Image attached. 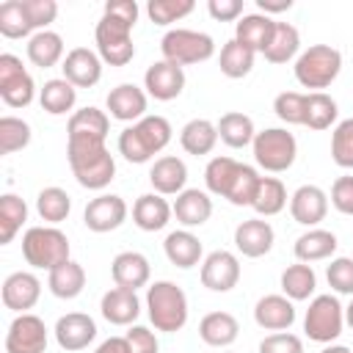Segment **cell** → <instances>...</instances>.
<instances>
[{"label":"cell","mask_w":353,"mask_h":353,"mask_svg":"<svg viewBox=\"0 0 353 353\" xmlns=\"http://www.w3.org/2000/svg\"><path fill=\"white\" fill-rule=\"evenodd\" d=\"M36 212H39V218H41L44 223L55 226V223H61V221L69 218V212H72V199H69V193H66L63 188L50 185V188H44V190H39V196H36Z\"/></svg>","instance_id":"f35d334b"},{"label":"cell","mask_w":353,"mask_h":353,"mask_svg":"<svg viewBox=\"0 0 353 353\" xmlns=\"http://www.w3.org/2000/svg\"><path fill=\"white\" fill-rule=\"evenodd\" d=\"M39 298H41V281L36 273L17 270V273L6 276V281H3V306L6 309L25 314L39 303Z\"/></svg>","instance_id":"9a60e30c"},{"label":"cell","mask_w":353,"mask_h":353,"mask_svg":"<svg viewBox=\"0 0 353 353\" xmlns=\"http://www.w3.org/2000/svg\"><path fill=\"white\" fill-rule=\"evenodd\" d=\"M298 50H301V33H298V28L290 25V22H276L273 39H270V44H268V50L262 55L270 63H287V61H292L298 55Z\"/></svg>","instance_id":"74e56055"},{"label":"cell","mask_w":353,"mask_h":353,"mask_svg":"<svg viewBox=\"0 0 353 353\" xmlns=\"http://www.w3.org/2000/svg\"><path fill=\"white\" fill-rule=\"evenodd\" d=\"M317 290V276L312 270V265L306 262H295L281 273V295H287L292 303L295 301H309Z\"/></svg>","instance_id":"8d00e7d4"},{"label":"cell","mask_w":353,"mask_h":353,"mask_svg":"<svg viewBox=\"0 0 353 353\" xmlns=\"http://www.w3.org/2000/svg\"><path fill=\"white\" fill-rule=\"evenodd\" d=\"M196 8L193 0H149L146 3V14L154 25H171V22H179L182 17H188L190 11Z\"/></svg>","instance_id":"c3c4849f"},{"label":"cell","mask_w":353,"mask_h":353,"mask_svg":"<svg viewBox=\"0 0 353 353\" xmlns=\"http://www.w3.org/2000/svg\"><path fill=\"white\" fill-rule=\"evenodd\" d=\"M345 328V306L339 303L336 295L325 292V295H314L309 301L306 317H303V331L312 342L328 345L334 339H339Z\"/></svg>","instance_id":"ba28073f"},{"label":"cell","mask_w":353,"mask_h":353,"mask_svg":"<svg viewBox=\"0 0 353 353\" xmlns=\"http://www.w3.org/2000/svg\"><path fill=\"white\" fill-rule=\"evenodd\" d=\"M226 353H232V350H226Z\"/></svg>","instance_id":"e7e4bbea"},{"label":"cell","mask_w":353,"mask_h":353,"mask_svg":"<svg viewBox=\"0 0 353 353\" xmlns=\"http://www.w3.org/2000/svg\"><path fill=\"white\" fill-rule=\"evenodd\" d=\"M342 72V52L331 44H312L295 58V80L303 88L323 91Z\"/></svg>","instance_id":"5b68a950"},{"label":"cell","mask_w":353,"mask_h":353,"mask_svg":"<svg viewBox=\"0 0 353 353\" xmlns=\"http://www.w3.org/2000/svg\"><path fill=\"white\" fill-rule=\"evenodd\" d=\"M273 110L284 124H306V94L281 91L273 99Z\"/></svg>","instance_id":"681fc988"},{"label":"cell","mask_w":353,"mask_h":353,"mask_svg":"<svg viewBox=\"0 0 353 353\" xmlns=\"http://www.w3.org/2000/svg\"><path fill=\"white\" fill-rule=\"evenodd\" d=\"M237 168H240V163L234 157H226V154L212 157L207 163V168H204V185H207V190L215 193V196H226V190H229Z\"/></svg>","instance_id":"f6af8a7d"},{"label":"cell","mask_w":353,"mask_h":353,"mask_svg":"<svg viewBox=\"0 0 353 353\" xmlns=\"http://www.w3.org/2000/svg\"><path fill=\"white\" fill-rule=\"evenodd\" d=\"M97 339V323L83 314V312H69L63 317H58L55 323V342L74 353V350H85L91 342Z\"/></svg>","instance_id":"d6986e66"},{"label":"cell","mask_w":353,"mask_h":353,"mask_svg":"<svg viewBox=\"0 0 353 353\" xmlns=\"http://www.w3.org/2000/svg\"><path fill=\"white\" fill-rule=\"evenodd\" d=\"M146 312L157 331L174 334L188 323V295L174 281H154L146 287Z\"/></svg>","instance_id":"3957f363"},{"label":"cell","mask_w":353,"mask_h":353,"mask_svg":"<svg viewBox=\"0 0 353 353\" xmlns=\"http://www.w3.org/2000/svg\"><path fill=\"white\" fill-rule=\"evenodd\" d=\"M105 14H110V17H116V19H121V22H127V25L135 28L141 8H138L135 0H108L105 3Z\"/></svg>","instance_id":"680465c9"},{"label":"cell","mask_w":353,"mask_h":353,"mask_svg":"<svg viewBox=\"0 0 353 353\" xmlns=\"http://www.w3.org/2000/svg\"><path fill=\"white\" fill-rule=\"evenodd\" d=\"M66 157L74 179L88 190H102L116 176V160L105 141H66Z\"/></svg>","instance_id":"6da1fadb"},{"label":"cell","mask_w":353,"mask_h":353,"mask_svg":"<svg viewBox=\"0 0 353 353\" xmlns=\"http://www.w3.org/2000/svg\"><path fill=\"white\" fill-rule=\"evenodd\" d=\"M28 58L39 69H50L55 63H63V39L55 30H39L28 39Z\"/></svg>","instance_id":"1f68e13d"},{"label":"cell","mask_w":353,"mask_h":353,"mask_svg":"<svg viewBox=\"0 0 353 353\" xmlns=\"http://www.w3.org/2000/svg\"><path fill=\"white\" fill-rule=\"evenodd\" d=\"M146 102H149V94L143 88H138L135 83H121V85L110 88V94L105 99L110 119L132 121V124L146 116Z\"/></svg>","instance_id":"e0dca14e"},{"label":"cell","mask_w":353,"mask_h":353,"mask_svg":"<svg viewBox=\"0 0 353 353\" xmlns=\"http://www.w3.org/2000/svg\"><path fill=\"white\" fill-rule=\"evenodd\" d=\"M273 240H276L273 226L268 221H262V218H248V221L237 223V229H234V245L248 259L265 256L273 248Z\"/></svg>","instance_id":"44dd1931"},{"label":"cell","mask_w":353,"mask_h":353,"mask_svg":"<svg viewBox=\"0 0 353 353\" xmlns=\"http://www.w3.org/2000/svg\"><path fill=\"white\" fill-rule=\"evenodd\" d=\"M143 88L157 102H171L185 88V69L171 61H154L143 74Z\"/></svg>","instance_id":"5bb4252c"},{"label":"cell","mask_w":353,"mask_h":353,"mask_svg":"<svg viewBox=\"0 0 353 353\" xmlns=\"http://www.w3.org/2000/svg\"><path fill=\"white\" fill-rule=\"evenodd\" d=\"M163 251H165L168 262H171L174 268H182V270L196 268L199 262H204V259H201V256H204L201 240H199L190 229H176V232H171V234L165 237V243H163Z\"/></svg>","instance_id":"83f0119b"},{"label":"cell","mask_w":353,"mask_h":353,"mask_svg":"<svg viewBox=\"0 0 353 353\" xmlns=\"http://www.w3.org/2000/svg\"><path fill=\"white\" fill-rule=\"evenodd\" d=\"M47 350V325L39 314H17L6 331V353H44Z\"/></svg>","instance_id":"8fae6325"},{"label":"cell","mask_w":353,"mask_h":353,"mask_svg":"<svg viewBox=\"0 0 353 353\" xmlns=\"http://www.w3.org/2000/svg\"><path fill=\"white\" fill-rule=\"evenodd\" d=\"M336 245H339V240H336V234L334 232H328V229H309V232H303L298 240H295V245H292V251H295V256H298V262H320V259H328V256H334V251H336Z\"/></svg>","instance_id":"4dcf8cb0"},{"label":"cell","mask_w":353,"mask_h":353,"mask_svg":"<svg viewBox=\"0 0 353 353\" xmlns=\"http://www.w3.org/2000/svg\"><path fill=\"white\" fill-rule=\"evenodd\" d=\"M22 8H25V17H28V22L36 33L47 30V25L55 22V17H58V3L55 0H22Z\"/></svg>","instance_id":"f5cc1de1"},{"label":"cell","mask_w":353,"mask_h":353,"mask_svg":"<svg viewBox=\"0 0 353 353\" xmlns=\"http://www.w3.org/2000/svg\"><path fill=\"white\" fill-rule=\"evenodd\" d=\"M240 281V259L232 251H210L201 262V284L212 292H229Z\"/></svg>","instance_id":"4fadbf2b"},{"label":"cell","mask_w":353,"mask_h":353,"mask_svg":"<svg viewBox=\"0 0 353 353\" xmlns=\"http://www.w3.org/2000/svg\"><path fill=\"white\" fill-rule=\"evenodd\" d=\"M127 201L116 193H99L97 199H91L85 204V212H83V223L97 232V234H105V232H113L119 229L124 221H127Z\"/></svg>","instance_id":"7c38bea8"},{"label":"cell","mask_w":353,"mask_h":353,"mask_svg":"<svg viewBox=\"0 0 353 353\" xmlns=\"http://www.w3.org/2000/svg\"><path fill=\"white\" fill-rule=\"evenodd\" d=\"M160 52H163V61L188 66V63L210 61L215 55V41L210 33L190 30V28H174L160 39Z\"/></svg>","instance_id":"52a82bcc"},{"label":"cell","mask_w":353,"mask_h":353,"mask_svg":"<svg viewBox=\"0 0 353 353\" xmlns=\"http://www.w3.org/2000/svg\"><path fill=\"white\" fill-rule=\"evenodd\" d=\"M259 353H303V342L290 331H276L259 342Z\"/></svg>","instance_id":"db71d44e"},{"label":"cell","mask_w":353,"mask_h":353,"mask_svg":"<svg viewBox=\"0 0 353 353\" xmlns=\"http://www.w3.org/2000/svg\"><path fill=\"white\" fill-rule=\"evenodd\" d=\"M207 11L215 22H234L243 14V0H210Z\"/></svg>","instance_id":"6f0895ef"},{"label":"cell","mask_w":353,"mask_h":353,"mask_svg":"<svg viewBox=\"0 0 353 353\" xmlns=\"http://www.w3.org/2000/svg\"><path fill=\"white\" fill-rule=\"evenodd\" d=\"M149 182L160 196H179L188 182V165L176 154H163L149 168Z\"/></svg>","instance_id":"ffe728a7"},{"label":"cell","mask_w":353,"mask_h":353,"mask_svg":"<svg viewBox=\"0 0 353 353\" xmlns=\"http://www.w3.org/2000/svg\"><path fill=\"white\" fill-rule=\"evenodd\" d=\"M94 353H130V345H127L124 336H110V339H105Z\"/></svg>","instance_id":"94428289"},{"label":"cell","mask_w":353,"mask_h":353,"mask_svg":"<svg viewBox=\"0 0 353 353\" xmlns=\"http://www.w3.org/2000/svg\"><path fill=\"white\" fill-rule=\"evenodd\" d=\"M61 69H63V77L74 88H91L102 77V58H99V52H94L88 47H74L66 52Z\"/></svg>","instance_id":"2e32d148"},{"label":"cell","mask_w":353,"mask_h":353,"mask_svg":"<svg viewBox=\"0 0 353 353\" xmlns=\"http://www.w3.org/2000/svg\"><path fill=\"white\" fill-rule=\"evenodd\" d=\"M39 102H41V108H44L50 116H63V113H69V110L74 108V102H77V88H74L66 77H52V80H47V83L41 85Z\"/></svg>","instance_id":"d590c367"},{"label":"cell","mask_w":353,"mask_h":353,"mask_svg":"<svg viewBox=\"0 0 353 353\" xmlns=\"http://www.w3.org/2000/svg\"><path fill=\"white\" fill-rule=\"evenodd\" d=\"M339 116L336 99L325 91H309L306 94V124L309 130H328Z\"/></svg>","instance_id":"7bdbcfd3"},{"label":"cell","mask_w":353,"mask_h":353,"mask_svg":"<svg viewBox=\"0 0 353 353\" xmlns=\"http://www.w3.org/2000/svg\"><path fill=\"white\" fill-rule=\"evenodd\" d=\"M25 221H28V204H25V199H19L17 193L0 196V245L11 243L17 237V232L22 229Z\"/></svg>","instance_id":"b9f144b4"},{"label":"cell","mask_w":353,"mask_h":353,"mask_svg":"<svg viewBox=\"0 0 353 353\" xmlns=\"http://www.w3.org/2000/svg\"><path fill=\"white\" fill-rule=\"evenodd\" d=\"M328 212V193L317 185H301L290 196V215L295 223L314 229Z\"/></svg>","instance_id":"ac0fdd59"},{"label":"cell","mask_w":353,"mask_h":353,"mask_svg":"<svg viewBox=\"0 0 353 353\" xmlns=\"http://www.w3.org/2000/svg\"><path fill=\"white\" fill-rule=\"evenodd\" d=\"M331 160L339 168H353V119H345L331 132Z\"/></svg>","instance_id":"f907efd6"},{"label":"cell","mask_w":353,"mask_h":353,"mask_svg":"<svg viewBox=\"0 0 353 353\" xmlns=\"http://www.w3.org/2000/svg\"><path fill=\"white\" fill-rule=\"evenodd\" d=\"M171 121L165 116H143L141 121L130 124L119 135V154H124L127 163H149L154 154H160L171 141Z\"/></svg>","instance_id":"7a4b0ae2"},{"label":"cell","mask_w":353,"mask_h":353,"mask_svg":"<svg viewBox=\"0 0 353 353\" xmlns=\"http://www.w3.org/2000/svg\"><path fill=\"white\" fill-rule=\"evenodd\" d=\"M256 8H259V14L270 17V14L290 11V8H292V0H256Z\"/></svg>","instance_id":"91938a15"},{"label":"cell","mask_w":353,"mask_h":353,"mask_svg":"<svg viewBox=\"0 0 353 353\" xmlns=\"http://www.w3.org/2000/svg\"><path fill=\"white\" fill-rule=\"evenodd\" d=\"M215 127H218V138H221L229 149H243V146L254 143V135H256L251 116H245V113H240V110L223 113Z\"/></svg>","instance_id":"e575fe53"},{"label":"cell","mask_w":353,"mask_h":353,"mask_svg":"<svg viewBox=\"0 0 353 353\" xmlns=\"http://www.w3.org/2000/svg\"><path fill=\"white\" fill-rule=\"evenodd\" d=\"M0 97L8 108H28L36 97V83L30 72L11 52L0 55Z\"/></svg>","instance_id":"30bf717a"},{"label":"cell","mask_w":353,"mask_h":353,"mask_svg":"<svg viewBox=\"0 0 353 353\" xmlns=\"http://www.w3.org/2000/svg\"><path fill=\"white\" fill-rule=\"evenodd\" d=\"M345 323H347V325L353 328V301H350V303L345 306Z\"/></svg>","instance_id":"be15d7a7"},{"label":"cell","mask_w":353,"mask_h":353,"mask_svg":"<svg viewBox=\"0 0 353 353\" xmlns=\"http://www.w3.org/2000/svg\"><path fill=\"white\" fill-rule=\"evenodd\" d=\"M240 334V323L229 312H210L199 323V336L210 347H229Z\"/></svg>","instance_id":"f1b7e54d"},{"label":"cell","mask_w":353,"mask_h":353,"mask_svg":"<svg viewBox=\"0 0 353 353\" xmlns=\"http://www.w3.org/2000/svg\"><path fill=\"white\" fill-rule=\"evenodd\" d=\"M174 215V207L160 193H143L132 204V221L141 232H160L168 226Z\"/></svg>","instance_id":"484cf974"},{"label":"cell","mask_w":353,"mask_h":353,"mask_svg":"<svg viewBox=\"0 0 353 353\" xmlns=\"http://www.w3.org/2000/svg\"><path fill=\"white\" fill-rule=\"evenodd\" d=\"M30 143V124L19 116H3L0 119V152L14 154Z\"/></svg>","instance_id":"bcb514c9"},{"label":"cell","mask_w":353,"mask_h":353,"mask_svg":"<svg viewBox=\"0 0 353 353\" xmlns=\"http://www.w3.org/2000/svg\"><path fill=\"white\" fill-rule=\"evenodd\" d=\"M47 287H50V292L55 298H63V301L77 298L83 292V287H85V270H83V265L74 262V259L58 265L55 270H50Z\"/></svg>","instance_id":"836d02e7"},{"label":"cell","mask_w":353,"mask_h":353,"mask_svg":"<svg viewBox=\"0 0 353 353\" xmlns=\"http://www.w3.org/2000/svg\"><path fill=\"white\" fill-rule=\"evenodd\" d=\"M331 204L342 215H353V176H336L331 185Z\"/></svg>","instance_id":"9f6ffc18"},{"label":"cell","mask_w":353,"mask_h":353,"mask_svg":"<svg viewBox=\"0 0 353 353\" xmlns=\"http://www.w3.org/2000/svg\"><path fill=\"white\" fill-rule=\"evenodd\" d=\"M99 312L110 325H132L141 314V301L135 295V290H124V287H113L102 295L99 301Z\"/></svg>","instance_id":"cb8c5ba5"},{"label":"cell","mask_w":353,"mask_h":353,"mask_svg":"<svg viewBox=\"0 0 353 353\" xmlns=\"http://www.w3.org/2000/svg\"><path fill=\"white\" fill-rule=\"evenodd\" d=\"M254 320L265 331H287L295 323V303L287 295H262L254 306Z\"/></svg>","instance_id":"d4e9b609"},{"label":"cell","mask_w":353,"mask_h":353,"mask_svg":"<svg viewBox=\"0 0 353 353\" xmlns=\"http://www.w3.org/2000/svg\"><path fill=\"white\" fill-rule=\"evenodd\" d=\"M259 179L262 176H259V171L254 165L240 163V168H237V174H234V179H232V185H229L223 199H229L234 207H251L254 196H256V188H259Z\"/></svg>","instance_id":"ee69618b"},{"label":"cell","mask_w":353,"mask_h":353,"mask_svg":"<svg viewBox=\"0 0 353 353\" xmlns=\"http://www.w3.org/2000/svg\"><path fill=\"white\" fill-rule=\"evenodd\" d=\"M320 353H353V350L345 347V345H328V347H323Z\"/></svg>","instance_id":"6125c7cd"},{"label":"cell","mask_w":353,"mask_h":353,"mask_svg":"<svg viewBox=\"0 0 353 353\" xmlns=\"http://www.w3.org/2000/svg\"><path fill=\"white\" fill-rule=\"evenodd\" d=\"M124 339L130 345V353H157L160 350V342H157L154 331H149L146 325H130Z\"/></svg>","instance_id":"11a10c76"},{"label":"cell","mask_w":353,"mask_h":353,"mask_svg":"<svg viewBox=\"0 0 353 353\" xmlns=\"http://www.w3.org/2000/svg\"><path fill=\"white\" fill-rule=\"evenodd\" d=\"M22 256L36 270H55L69 262V237L58 226H30L22 234Z\"/></svg>","instance_id":"277c9868"},{"label":"cell","mask_w":353,"mask_h":353,"mask_svg":"<svg viewBox=\"0 0 353 353\" xmlns=\"http://www.w3.org/2000/svg\"><path fill=\"white\" fill-rule=\"evenodd\" d=\"M94 39H97L99 58L105 63H110V66H127L135 58L132 25H127V22L110 17V14H102V19L97 22Z\"/></svg>","instance_id":"9c48e42d"},{"label":"cell","mask_w":353,"mask_h":353,"mask_svg":"<svg viewBox=\"0 0 353 353\" xmlns=\"http://www.w3.org/2000/svg\"><path fill=\"white\" fill-rule=\"evenodd\" d=\"M171 207H174L176 221H179L185 229L201 226V223H207L210 215H212V199H210V193H204V190H199V188H185V190L176 196V201H174Z\"/></svg>","instance_id":"4316f807"},{"label":"cell","mask_w":353,"mask_h":353,"mask_svg":"<svg viewBox=\"0 0 353 353\" xmlns=\"http://www.w3.org/2000/svg\"><path fill=\"white\" fill-rule=\"evenodd\" d=\"M273 30H276V22L265 14H243V19L234 25V39L240 44H245L248 50L254 52H265L270 39H273Z\"/></svg>","instance_id":"f546056e"},{"label":"cell","mask_w":353,"mask_h":353,"mask_svg":"<svg viewBox=\"0 0 353 353\" xmlns=\"http://www.w3.org/2000/svg\"><path fill=\"white\" fill-rule=\"evenodd\" d=\"M254 50H248L245 44H240L237 39H229L223 47H221V58H218V66L226 77L232 80H240L245 77L251 69H254Z\"/></svg>","instance_id":"ab89813d"},{"label":"cell","mask_w":353,"mask_h":353,"mask_svg":"<svg viewBox=\"0 0 353 353\" xmlns=\"http://www.w3.org/2000/svg\"><path fill=\"white\" fill-rule=\"evenodd\" d=\"M328 287L339 295H353V259L350 256H336L325 268Z\"/></svg>","instance_id":"816d5d0a"},{"label":"cell","mask_w":353,"mask_h":353,"mask_svg":"<svg viewBox=\"0 0 353 353\" xmlns=\"http://www.w3.org/2000/svg\"><path fill=\"white\" fill-rule=\"evenodd\" d=\"M251 149H254L256 165L270 174H281V171L292 168V163L298 157V141L284 127H268V130L256 132Z\"/></svg>","instance_id":"8992f818"},{"label":"cell","mask_w":353,"mask_h":353,"mask_svg":"<svg viewBox=\"0 0 353 353\" xmlns=\"http://www.w3.org/2000/svg\"><path fill=\"white\" fill-rule=\"evenodd\" d=\"M218 141H221V138H218V127H215L210 119H190V121L182 127V132H179L182 149H185L188 154H196V157L210 154Z\"/></svg>","instance_id":"d6a6232c"},{"label":"cell","mask_w":353,"mask_h":353,"mask_svg":"<svg viewBox=\"0 0 353 353\" xmlns=\"http://www.w3.org/2000/svg\"><path fill=\"white\" fill-rule=\"evenodd\" d=\"M110 276H113L116 287L138 290V287H146L149 284L152 265H149V259L141 251H121L110 262Z\"/></svg>","instance_id":"7402d4cb"},{"label":"cell","mask_w":353,"mask_h":353,"mask_svg":"<svg viewBox=\"0 0 353 353\" xmlns=\"http://www.w3.org/2000/svg\"><path fill=\"white\" fill-rule=\"evenodd\" d=\"M251 207L256 210V215H265V218L279 215L287 207V188H284V182L279 176H262Z\"/></svg>","instance_id":"60d3db41"},{"label":"cell","mask_w":353,"mask_h":353,"mask_svg":"<svg viewBox=\"0 0 353 353\" xmlns=\"http://www.w3.org/2000/svg\"><path fill=\"white\" fill-rule=\"evenodd\" d=\"M108 132H110V116L94 105L74 110L66 124V141H105Z\"/></svg>","instance_id":"603a6c76"},{"label":"cell","mask_w":353,"mask_h":353,"mask_svg":"<svg viewBox=\"0 0 353 353\" xmlns=\"http://www.w3.org/2000/svg\"><path fill=\"white\" fill-rule=\"evenodd\" d=\"M0 33L6 39H25V36L33 33V28L25 17L22 0H6L0 6Z\"/></svg>","instance_id":"7dc6e473"}]
</instances>
